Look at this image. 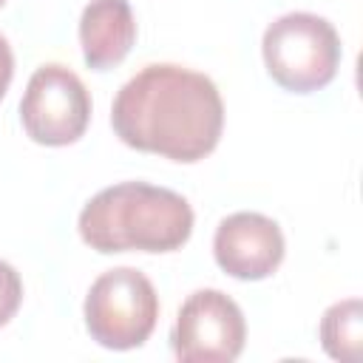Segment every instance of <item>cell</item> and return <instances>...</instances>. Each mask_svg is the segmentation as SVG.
<instances>
[{
    "instance_id": "3957f363",
    "label": "cell",
    "mask_w": 363,
    "mask_h": 363,
    "mask_svg": "<svg viewBox=\"0 0 363 363\" xmlns=\"http://www.w3.org/2000/svg\"><path fill=\"white\" fill-rule=\"evenodd\" d=\"M267 74L292 94L326 88L340 65L337 28L312 11H289L272 20L261 40Z\"/></svg>"
},
{
    "instance_id": "7a4b0ae2",
    "label": "cell",
    "mask_w": 363,
    "mask_h": 363,
    "mask_svg": "<svg viewBox=\"0 0 363 363\" xmlns=\"http://www.w3.org/2000/svg\"><path fill=\"white\" fill-rule=\"evenodd\" d=\"M79 238L102 252H173L193 233L190 201L147 182H119L99 190L79 213Z\"/></svg>"
},
{
    "instance_id": "52a82bcc",
    "label": "cell",
    "mask_w": 363,
    "mask_h": 363,
    "mask_svg": "<svg viewBox=\"0 0 363 363\" xmlns=\"http://www.w3.org/2000/svg\"><path fill=\"white\" fill-rule=\"evenodd\" d=\"M286 252L281 227L261 213H233L218 221L213 235L216 264L238 281H264L275 275Z\"/></svg>"
},
{
    "instance_id": "30bf717a",
    "label": "cell",
    "mask_w": 363,
    "mask_h": 363,
    "mask_svg": "<svg viewBox=\"0 0 363 363\" xmlns=\"http://www.w3.org/2000/svg\"><path fill=\"white\" fill-rule=\"evenodd\" d=\"M20 303H23V278L9 261H0V329L17 315Z\"/></svg>"
},
{
    "instance_id": "6da1fadb",
    "label": "cell",
    "mask_w": 363,
    "mask_h": 363,
    "mask_svg": "<svg viewBox=\"0 0 363 363\" xmlns=\"http://www.w3.org/2000/svg\"><path fill=\"white\" fill-rule=\"evenodd\" d=\"M111 125L119 142L133 150L193 164L218 147L224 102L207 74L153 62L119 88Z\"/></svg>"
},
{
    "instance_id": "5b68a950",
    "label": "cell",
    "mask_w": 363,
    "mask_h": 363,
    "mask_svg": "<svg viewBox=\"0 0 363 363\" xmlns=\"http://www.w3.org/2000/svg\"><path fill=\"white\" fill-rule=\"evenodd\" d=\"M20 122L31 142L65 147L82 139L91 122V94L85 82L60 62L40 65L20 99Z\"/></svg>"
},
{
    "instance_id": "ba28073f",
    "label": "cell",
    "mask_w": 363,
    "mask_h": 363,
    "mask_svg": "<svg viewBox=\"0 0 363 363\" xmlns=\"http://www.w3.org/2000/svg\"><path fill=\"white\" fill-rule=\"evenodd\" d=\"M136 43V17L128 0H91L79 17L82 60L94 71L119 65Z\"/></svg>"
},
{
    "instance_id": "7c38bea8",
    "label": "cell",
    "mask_w": 363,
    "mask_h": 363,
    "mask_svg": "<svg viewBox=\"0 0 363 363\" xmlns=\"http://www.w3.org/2000/svg\"><path fill=\"white\" fill-rule=\"evenodd\" d=\"M3 3H6V0H0V6H3Z\"/></svg>"
},
{
    "instance_id": "277c9868",
    "label": "cell",
    "mask_w": 363,
    "mask_h": 363,
    "mask_svg": "<svg viewBox=\"0 0 363 363\" xmlns=\"http://www.w3.org/2000/svg\"><path fill=\"white\" fill-rule=\"evenodd\" d=\"M82 318L91 340L102 349L128 352L153 335L159 320V295L145 272L136 267H116L91 284Z\"/></svg>"
},
{
    "instance_id": "8fae6325",
    "label": "cell",
    "mask_w": 363,
    "mask_h": 363,
    "mask_svg": "<svg viewBox=\"0 0 363 363\" xmlns=\"http://www.w3.org/2000/svg\"><path fill=\"white\" fill-rule=\"evenodd\" d=\"M11 77H14V51L9 45V40L0 34V99L6 96V91L11 85Z\"/></svg>"
},
{
    "instance_id": "9c48e42d",
    "label": "cell",
    "mask_w": 363,
    "mask_h": 363,
    "mask_svg": "<svg viewBox=\"0 0 363 363\" xmlns=\"http://www.w3.org/2000/svg\"><path fill=\"white\" fill-rule=\"evenodd\" d=\"M320 346L337 363H357L363 343V303L360 298H346L332 303L320 318Z\"/></svg>"
},
{
    "instance_id": "8992f818",
    "label": "cell",
    "mask_w": 363,
    "mask_h": 363,
    "mask_svg": "<svg viewBox=\"0 0 363 363\" xmlns=\"http://www.w3.org/2000/svg\"><path fill=\"white\" fill-rule=\"evenodd\" d=\"M244 312L221 289H196L187 295L170 329V346L182 363H233L244 352Z\"/></svg>"
}]
</instances>
